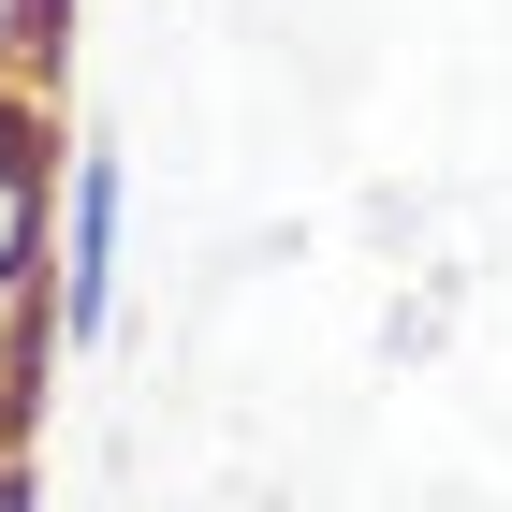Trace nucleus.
I'll return each instance as SVG.
<instances>
[{
	"mask_svg": "<svg viewBox=\"0 0 512 512\" xmlns=\"http://www.w3.org/2000/svg\"><path fill=\"white\" fill-rule=\"evenodd\" d=\"M44 30H59V0H0V59H30Z\"/></svg>",
	"mask_w": 512,
	"mask_h": 512,
	"instance_id": "nucleus-3",
	"label": "nucleus"
},
{
	"mask_svg": "<svg viewBox=\"0 0 512 512\" xmlns=\"http://www.w3.org/2000/svg\"><path fill=\"white\" fill-rule=\"evenodd\" d=\"M30 235H44V147L15 118V88H0V293L30 278Z\"/></svg>",
	"mask_w": 512,
	"mask_h": 512,
	"instance_id": "nucleus-2",
	"label": "nucleus"
},
{
	"mask_svg": "<svg viewBox=\"0 0 512 512\" xmlns=\"http://www.w3.org/2000/svg\"><path fill=\"white\" fill-rule=\"evenodd\" d=\"M0 512H15V469H0Z\"/></svg>",
	"mask_w": 512,
	"mask_h": 512,
	"instance_id": "nucleus-4",
	"label": "nucleus"
},
{
	"mask_svg": "<svg viewBox=\"0 0 512 512\" xmlns=\"http://www.w3.org/2000/svg\"><path fill=\"white\" fill-rule=\"evenodd\" d=\"M118 205H132V161L88 147L74 161V220H59V337H74V352L118 322Z\"/></svg>",
	"mask_w": 512,
	"mask_h": 512,
	"instance_id": "nucleus-1",
	"label": "nucleus"
}]
</instances>
